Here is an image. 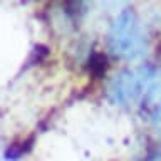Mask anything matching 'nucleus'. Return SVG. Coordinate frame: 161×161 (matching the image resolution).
<instances>
[{"label":"nucleus","instance_id":"nucleus-1","mask_svg":"<svg viewBox=\"0 0 161 161\" xmlns=\"http://www.w3.org/2000/svg\"><path fill=\"white\" fill-rule=\"evenodd\" d=\"M108 45L111 52L121 59H136L143 54L146 44L133 8H124L116 17L108 34Z\"/></svg>","mask_w":161,"mask_h":161},{"label":"nucleus","instance_id":"nucleus-2","mask_svg":"<svg viewBox=\"0 0 161 161\" xmlns=\"http://www.w3.org/2000/svg\"><path fill=\"white\" fill-rule=\"evenodd\" d=\"M154 70L151 67H141L139 70L124 69L118 72L109 82L108 94L109 99L114 104L128 106L138 99V96L143 92V87L146 82L153 77Z\"/></svg>","mask_w":161,"mask_h":161},{"label":"nucleus","instance_id":"nucleus-3","mask_svg":"<svg viewBox=\"0 0 161 161\" xmlns=\"http://www.w3.org/2000/svg\"><path fill=\"white\" fill-rule=\"evenodd\" d=\"M35 143V136H29L25 139H20V141H14L12 144H8V148L5 149V159H19L22 154L29 153L32 149V146Z\"/></svg>","mask_w":161,"mask_h":161},{"label":"nucleus","instance_id":"nucleus-4","mask_svg":"<svg viewBox=\"0 0 161 161\" xmlns=\"http://www.w3.org/2000/svg\"><path fill=\"white\" fill-rule=\"evenodd\" d=\"M108 57L104 52H92V55L87 60V70L94 79H101L108 70Z\"/></svg>","mask_w":161,"mask_h":161},{"label":"nucleus","instance_id":"nucleus-5","mask_svg":"<svg viewBox=\"0 0 161 161\" xmlns=\"http://www.w3.org/2000/svg\"><path fill=\"white\" fill-rule=\"evenodd\" d=\"M47 55H49V47L47 45H42V44L35 45L34 50H32V55H30V59H29V65L40 62V60H44Z\"/></svg>","mask_w":161,"mask_h":161},{"label":"nucleus","instance_id":"nucleus-6","mask_svg":"<svg viewBox=\"0 0 161 161\" xmlns=\"http://www.w3.org/2000/svg\"><path fill=\"white\" fill-rule=\"evenodd\" d=\"M154 116H156V119L161 123V103H159V108H156V114Z\"/></svg>","mask_w":161,"mask_h":161}]
</instances>
